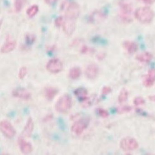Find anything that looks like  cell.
<instances>
[{
	"instance_id": "1",
	"label": "cell",
	"mask_w": 155,
	"mask_h": 155,
	"mask_svg": "<svg viewBox=\"0 0 155 155\" xmlns=\"http://www.w3.org/2000/svg\"><path fill=\"white\" fill-rule=\"evenodd\" d=\"M135 18L140 22L148 24L151 22L154 17L153 11L148 7H143L136 10L135 13Z\"/></svg>"
},
{
	"instance_id": "2",
	"label": "cell",
	"mask_w": 155,
	"mask_h": 155,
	"mask_svg": "<svg viewBox=\"0 0 155 155\" xmlns=\"http://www.w3.org/2000/svg\"><path fill=\"white\" fill-rule=\"evenodd\" d=\"M72 99L69 95L65 94L61 96L55 105V110L60 113L67 112L72 106Z\"/></svg>"
},
{
	"instance_id": "3",
	"label": "cell",
	"mask_w": 155,
	"mask_h": 155,
	"mask_svg": "<svg viewBox=\"0 0 155 155\" xmlns=\"http://www.w3.org/2000/svg\"><path fill=\"white\" fill-rule=\"evenodd\" d=\"M90 120L88 117L81 118L76 121L71 127L72 132L75 135H79L87 129L90 123Z\"/></svg>"
},
{
	"instance_id": "4",
	"label": "cell",
	"mask_w": 155,
	"mask_h": 155,
	"mask_svg": "<svg viewBox=\"0 0 155 155\" xmlns=\"http://www.w3.org/2000/svg\"><path fill=\"white\" fill-rule=\"evenodd\" d=\"M120 147L124 151H131L138 148L139 144L137 140L132 137H126L120 141Z\"/></svg>"
},
{
	"instance_id": "5",
	"label": "cell",
	"mask_w": 155,
	"mask_h": 155,
	"mask_svg": "<svg viewBox=\"0 0 155 155\" xmlns=\"http://www.w3.org/2000/svg\"><path fill=\"white\" fill-rule=\"evenodd\" d=\"M0 129L2 134L8 138H12L16 135V130L12 124L7 120L1 121Z\"/></svg>"
},
{
	"instance_id": "6",
	"label": "cell",
	"mask_w": 155,
	"mask_h": 155,
	"mask_svg": "<svg viewBox=\"0 0 155 155\" xmlns=\"http://www.w3.org/2000/svg\"><path fill=\"white\" fill-rule=\"evenodd\" d=\"M80 13L78 4L76 2H71L68 5L65 11V17L76 20Z\"/></svg>"
},
{
	"instance_id": "7",
	"label": "cell",
	"mask_w": 155,
	"mask_h": 155,
	"mask_svg": "<svg viewBox=\"0 0 155 155\" xmlns=\"http://www.w3.org/2000/svg\"><path fill=\"white\" fill-rule=\"evenodd\" d=\"M120 16L123 20L129 21L130 16L132 12V6L129 2L126 0H122L120 3Z\"/></svg>"
},
{
	"instance_id": "8",
	"label": "cell",
	"mask_w": 155,
	"mask_h": 155,
	"mask_svg": "<svg viewBox=\"0 0 155 155\" xmlns=\"http://www.w3.org/2000/svg\"><path fill=\"white\" fill-rule=\"evenodd\" d=\"M46 67L49 72L54 74H58L63 70V64L59 59L53 58L48 62Z\"/></svg>"
},
{
	"instance_id": "9",
	"label": "cell",
	"mask_w": 155,
	"mask_h": 155,
	"mask_svg": "<svg viewBox=\"0 0 155 155\" xmlns=\"http://www.w3.org/2000/svg\"><path fill=\"white\" fill-rule=\"evenodd\" d=\"M75 19L65 17L63 21V30L68 36H71L74 33L76 29V24Z\"/></svg>"
},
{
	"instance_id": "10",
	"label": "cell",
	"mask_w": 155,
	"mask_h": 155,
	"mask_svg": "<svg viewBox=\"0 0 155 155\" xmlns=\"http://www.w3.org/2000/svg\"><path fill=\"white\" fill-rule=\"evenodd\" d=\"M74 94L82 103H86L87 105L91 104L88 95V91L86 88L83 87H79L74 90Z\"/></svg>"
},
{
	"instance_id": "11",
	"label": "cell",
	"mask_w": 155,
	"mask_h": 155,
	"mask_svg": "<svg viewBox=\"0 0 155 155\" xmlns=\"http://www.w3.org/2000/svg\"><path fill=\"white\" fill-rule=\"evenodd\" d=\"M18 145L21 151L24 154H28L32 151V145L30 143L25 140L22 137H19L18 140Z\"/></svg>"
},
{
	"instance_id": "12",
	"label": "cell",
	"mask_w": 155,
	"mask_h": 155,
	"mask_svg": "<svg viewBox=\"0 0 155 155\" xmlns=\"http://www.w3.org/2000/svg\"><path fill=\"white\" fill-rule=\"evenodd\" d=\"M12 95L16 98L24 100H29L31 98V94L25 88H18L13 91Z\"/></svg>"
},
{
	"instance_id": "13",
	"label": "cell",
	"mask_w": 155,
	"mask_h": 155,
	"mask_svg": "<svg viewBox=\"0 0 155 155\" xmlns=\"http://www.w3.org/2000/svg\"><path fill=\"white\" fill-rule=\"evenodd\" d=\"M99 73V68L95 64H90L87 66L85 71V74L87 78L94 79L98 76Z\"/></svg>"
},
{
	"instance_id": "14",
	"label": "cell",
	"mask_w": 155,
	"mask_h": 155,
	"mask_svg": "<svg viewBox=\"0 0 155 155\" xmlns=\"http://www.w3.org/2000/svg\"><path fill=\"white\" fill-rule=\"evenodd\" d=\"M155 82V69H150L143 80V84L147 88H150L153 86Z\"/></svg>"
},
{
	"instance_id": "15",
	"label": "cell",
	"mask_w": 155,
	"mask_h": 155,
	"mask_svg": "<svg viewBox=\"0 0 155 155\" xmlns=\"http://www.w3.org/2000/svg\"><path fill=\"white\" fill-rule=\"evenodd\" d=\"M34 128V124L31 117H29L27 120L25 128L22 133L23 137H31V134Z\"/></svg>"
},
{
	"instance_id": "16",
	"label": "cell",
	"mask_w": 155,
	"mask_h": 155,
	"mask_svg": "<svg viewBox=\"0 0 155 155\" xmlns=\"http://www.w3.org/2000/svg\"><path fill=\"white\" fill-rule=\"evenodd\" d=\"M16 42L14 40L8 41L2 46L1 49V52L3 54L9 53L16 48Z\"/></svg>"
},
{
	"instance_id": "17",
	"label": "cell",
	"mask_w": 155,
	"mask_h": 155,
	"mask_svg": "<svg viewBox=\"0 0 155 155\" xmlns=\"http://www.w3.org/2000/svg\"><path fill=\"white\" fill-rule=\"evenodd\" d=\"M58 91V89L55 87H47L45 89V97L47 100L51 101L55 97Z\"/></svg>"
},
{
	"instance_id": "18",
	"label": "cell",
	"mask_w": 155,
	"mask_h": 155,
	"mask_svg": "<svg viewBox=\"0 0 155 155\" xmlns=\"http://www.w3.org/2000/svg\"><path fill=\"white\" fill-rule=\"evenodd\" d=\"M123 47L130 54L135 53L138 50V45L137 43L134 41H126L123 43Z\"/></svg>"
},
{
	"instance_id": "19",
	"label": "cell",
	"mask_w": 155,
	"mask_h": 155,
	"mask_svg": "<svg viewBox=\"0 0 155 155\" xmlns=\"http://www.w3.org/2000/svg\"><path fill=\"white\" fill-rule=\"evenodd\" d=\"M153 58V55L149 52H144L138 54L136 59L142 63H148L150 62Z\"/></svg>"
},
{
	"instance_id": "20",
	"label": "cell",
	"mask_w": 155,
	"mask_h": 155,
	"mask_svg": "<svg viewBox=\"0 0 155 155\" xmlns=\"http://www.w3.org/2000/svg\"><path fill=\"white\" fill-rule=\"evenodd\" d=\"M106 17L105 13L100 11H96L93 13L90 17L91 21L93 23L98 22L101 20Z\"/></svg>"
},
{
	"instance_id": "21",
	"label": "cell",
	"mask_w": 155,
	"mask_h": 155,
	"mask_svg": "<svg viewBox=\"0 0 155 155\" xmlns=\"http://www.w3.org/2000/svg\"><path fill=\"white\" fill-rule=\"evenodd\" d=\"M81 74V71L80 68L78 67H74L70 70L69 76L71 79L76 80L80 77Z\"/></svg>"
},
{
	"instance_id": "22",
	"label": "cell",
	"mask_w": 155,
	"mask_h": 155,
	"mask_svg": "<svg viewBox=\"0 0 155 155\" xmlns=\"http://www.w3.org/2000/svg\"><path fill=\"white\" fill-rule=\"evenodd\" d=\"M128 95L129 93L127 90L126 88H123L120 91L118 97V100L119 103H123L125 102L128 99Z\"/></svg>"
},
{
	"instance_id": "23",
	"label": "cell",
	"mask_w": 155,
	"mask_h": 155,
	"mask_svg": "<svg viewBox=\"0 0 155 155\" xmlns=\"http://www.w3.org/2000/svg\"><path fill=\"white\" fill-rule=\"evenodd\" d=\"M39 11V7L38 5H31L27 9L26 13L27 16L30 18H32L37 15Z\"/></svg>"
},
{
	"instance_id": "24",
	"label": "cell",
	"mask_w": 155,
	"mask_h": 155,
	"mask_svg": "<svg viewBox=\"0 0 155 155\" xmlns=\"http://www.w3.org/2000/svg\"><path fill=\"white\" fill-rule=\"evenodd\" d=\"M131 107L129 106H123L118 107L117 110V112L120 114H123V113H127L131 111Z\"/></svg>"
},
{
	"instance_id": "25",
	"label": "cell",
	"mask_w": 155,
	"mask_h": 155,
	"mask_svg": "<svg viewBox=\"0 0 155 155\" xmlns=\"http://www.w3.org/2000/svg\"><path fill=\"white\" fill-rule=\"evenodd\" d=\"M23 0H15V7L16 12H19L21 10L23 6Z\"/></svg>"
},
{
	"instance_id": "26",
	"label": "cell",
	"mask_w": 155,
	"mask_h": 155,
	"mask_svg": "<svg viewBox=\"0 0 155 155\" xmlns=\"http://www.w3.org/2000/svg\"><path fill=\"white\" fill-rule=\"evenodd\" d=\"M26 41L27 44L31 45L34 43L36 38L34 35L28 33L26 35Z\"/></svg>"
},
{
	"instance_id": "27",
	"label": "cell",
	"mask_w": 155,
	"mask_h": 155,
	"mask_svg": "<svg viewBox=\"0 0 155 155\" xmlns=\"http://www.w3.org/2000/svg\"><path fill=\"white\" fill-rule=\"evenodd\" d=\"M27 74V69L26 67H22L19 70L18 76L21 79H23Z\"/></svg>"
},
{
	"instance_id": "28",
	"label": "cell",
	"mask_w": 155,
	"mask_h": 155,
	"mask_svg": "<svg viewBox=\"0 0 155 155\" xmlns=\"http://www.w3.org/2000/svg\"><path fill=\"white\" fill-rule=\"evenodd\" d=\"M97 112L99 116L101 117L106 118L108 117H109L108 112L107 110H104V109L100 108L98 109Z\"/></svg>"
},
{
	"instance_id": "29",
	"label": "cell",
	"mask_w": 155,
	"mask_h": 155,
	"mask_svg": "<svg viewBox=\"0 0 155 155\" xmlns=\"http://www.w3.org/2000/svg\"><path fill=\"white\" fill-rule=\"evenodd\" d=\"M134 103L136 106L142 105L145 104V100L143 98L141 97H137L134 99Z\"/></svg>"
},
{
	"instance_id": "30",
	"label": "cell",
	"mask_w": 155,
	"mask_h": 155,
	"mask_svg": "<svg viewBox=\"0 0 155 155\" xmlns=\"http://www.w3.org/2000/svg\"><path fill=\"white\" fill-rule=\"evenodd\" d=\"M63 17L62 16H59L57 18L54 20V24L57 27H61L62 25H63Z\"/></svg>"
},
{
	"instance_id": "31",
	"label": "cell",
	"mask_w": 155,
	"mask_h": 155,
	"mask_svg": "<svg viewBox=\"0 0 155 155\" xmlns=\"http://www.w3.org/2000/svg\"><path fill=\"white\" fill-rule=\"evenodd\" d=\"M112 91V89L110 87H104L102 89V94L103 95H107Z\"/></svg>"
},
{
	"instance_id": "32",
	"label": "cell",
	"mask_w": 155,
	"mask_h": 155,
	"mask_svg": "<svg viewBox=\"0 0 155 155\" xmlns=\"http://www.w3.org/2000/svg\"><path fill=\"white\" fill-rule=\"evenodd\" d=\"M53 115L52 114H48L43 119V121L45 123H46V122H49L52 120L53 118Z\"/></svg>"
},
{
	"instance_id": "33",
	"label": "cell",
	"mask_w": 155,
	"mask_h": 155,
	"mask_svg": "<svg viewBox=\"0 0 155 155\" xmlns=\"http://www.w3.org/2000/svg\"><path fill=\"white\" fill-rule=\"evenodd\" d=\"M89 51V49L87 46H84L82 48V49L81 50V52L82 53H86L88 52V51Z\"/></svg>"
},
{
	"instance_id": "34",
	"label": "cell",
	"mask_w": 155,
	"mask_h": 155,
	"mask_svg": "<svg viewBox=\"0 0 155 155\" xmlns=\"http://www.w3.org/2000/svg\"><path fill=\"white\" fill-rule=\"evenodd\" d=\"M58 0H45V2L48 5H52L55 4Z\"/></svg>"
},
{
	"instance_id": "35",
	"label": "cell",
	"mask_w": 155,
	"mask_h": 155,
	"mask_svg": "<svg viewBox=\"0 0 155 155\" xmlns=\"http://www.w3.org/2000/svg\"><path fill=\"white\" fill-rule=\"evenodd\" d=\"M148 98L150 101L155 102V95L148 96Z\"/></svg>"
},
{
	"instance_id": "36",
	"label": "cell",
	"mask_w": 155,
	"mask_h": 155,
	"mask_svg": "<svg viewBox=\"0 0 155 155\" xmlns=\"http://www.w3.org/2000/svg\"><path fill=\"white\" fill-rule=\"evenodd\" d=\"M143 3L146 4H152L153 0H141Z\"/></svg>"
}]
</instances>
